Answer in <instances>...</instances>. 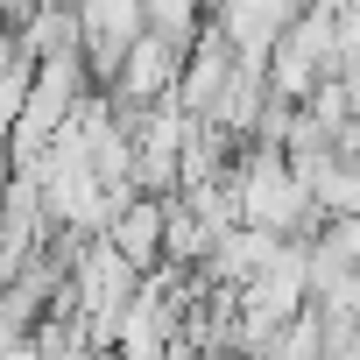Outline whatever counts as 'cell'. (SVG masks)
Instances as JSON below:
<instances>
[{
    "label": "cell",
    "mask_w": 360,
    "mask_h": 360,
    "mask_svg": "<svg viewBox=\"0 0 360 360\" xmlns=\"http://www.w3.org/2000/svg\"><path fill=\"white\" fill-rule=\"evenodd\" d=\"M155 240H162V212H155V205H134V212H127V233H120L127 262H148V255H155Z\"/></svg>",
    "instance_id": "6da1fadb"
}]
</instances>
